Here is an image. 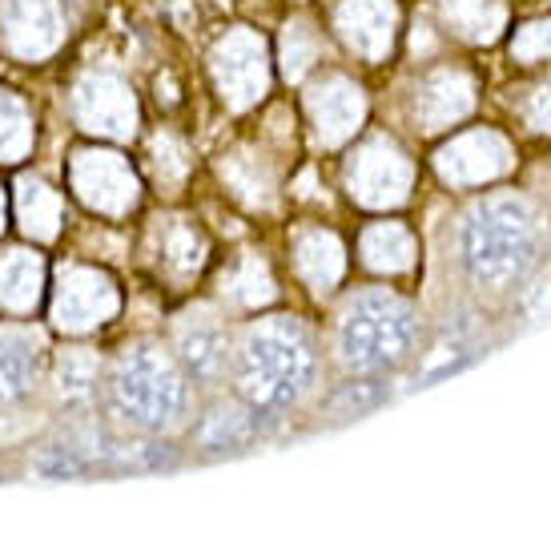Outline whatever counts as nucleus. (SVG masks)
<instances>
[{"label":"nucleus","mask_w":551,"mask_h":556,"mask_svg":"<svg viewBox=\"0 0 551 556\" xmlns=\"http://www.w3.org/2000/svg\"><path fill=\"white\" fill-rule=\"evenodd\" d=\"M447 223V266L459 303L511 306L548 263L551 214L527 190H479Z\"/></svg>","instance_id":"nucleus-1"},{"label":"nucleus","mask_w":551,"mask_h":556,"mask_svg":"<svg viewBox=\"0 0 551 556\" xmlns=\"http://www.w3.org/2000/svg\"><path fill=\"white\" fill-rule=\"evenodd\" d=\"M230 388L270 416H294L322 395V343L315 327L290 311L258 315L234 331Z\"/></svg>","instance_id":"nucleus-2"},{"label":"nucleus","mask_w":551,"mask_h":556,"mask_svg":"<svg viewBox=\"0 0 551 556\" xmlns=\"http://www.w3.org/2000/svg\"><path fill=\"white\" fill-rule=\"evenodd\" d=\"M427 348V315L395 287H359L334 306L326 351L343 376L390 379Z\"/></svg>","instance_id":"nucleus-3"},{"label":"nucleus","mask_w":551,"mask_h":556,"mask_svg":"<svg viewBox=\"0 0 551 556\" xmlns=\"http://www.w3.org/2000/svg\"><path fill=\"white\" fill-rule=\"evenodd\" d=\"M105 416L133 435H174L190 428L197 391L166 343L138 339L105 371Z\"/></svg>","instance_id":"nucleus-4"},{"label":"nucleus","mask_w":551,"mask_h":556,"mask_svg":"<svg viewBox=\"0 0 551 556\" xmlns=\"http://www.w3.org/2000/svg\"><path fill=\"white\" fill-rule=\"evenodd\" d=\"M520 169V146L499 126H459L431 153V174L451 194H479Z\"/></svg>","instance_id":"nucleus-5"},{"label":"nucleus","mask_w":551,"mask_h":556,"mask_svg":"<svg viewBox=\"0 0 551 556\" xmlns=\"http://www.w3.org/2000/svg\"><path fill=\"white\" fill-rule=\"evenodd\" d=\"M414 178H419V166H414L411 150L386 129L367 134L343 162L346 198L374 214L407 206L414 194Z\"/></svg>","instance_id":"nucleus-6"},{"label":"nucleus","mask_w":551,"mask_h":556,"mask_svg":"<svg viewBox=\"0 0 551 556\" xmlns=\"http://www.w3.org/2000/svg\"><path fill=\"white\" fill-rule=\"evenodd\" d=\"M209 81L230 113L258 110L274 85V61L258 28H226L209 49Z\"/></svg>","instance_id":"nucleus-7"},{"label":"nucleus","mask_w":551,"mask_h":556,"mask_svg":"<svg viewBox=\"0 0 551 556\" xmlns=\"http://www.w3.org/2000/svg\"><path fill=\"white\" fill-rule=\"evenodd\" d=\"M475 110H479V77L459 61L427 65L407 93V122L423 138H439V134L467 126Z\"/></svg>","instance_id":"nucleus-8"},{"label":"nucleus","mask_w":551,"mask_h":556,"mask_svg":"<svg viewBox=\"0 0 551 556\" xmlns=\"http://www.w3.org/2000/svg\"><path fill=\"white\" fill-rule=\"evenodd\" d=\"M303 113L310 141H315L318 150H346L367 129L371 98H367L362 81H355L350 73L322 70L306 81Z\"/></svg>","instance_id":"nucleus-9"},{"label":"nucleus","mask_w":551,"mask_h":556,"mask_svg":"<svg viewBox=\"0 0 551 556\" xmlns=\"http://www.w3.org/2000/svg\"><path fill=\"white\" fill-rule=\"evenodd\" d=\"M174 359L181 363L185 379L202 395H218L230 383V363H234V331L221 311L214 306H193L174 323Z\"/></svg>","instance_id":"nucleus-10"},{"label":"nucleus","mask_w":551,"mask_h":556,"mask_svg":"<svg viewBox=\"0 0 551 556\" xmlns=\"http://www.w3.org/2000/svg\"><path fill=\"white\" fill-rule=\"evenodd\" d=\"M121 291L105 270L85 263H65L56 270V287L49 299V319L65 334H93L117 319Z\"/></svg>","instance_id":"nucleus-11"},{"label":"nucleus","mask_w":551,"mask_h":556,"mask_svg":"<svg viewBox=\"0 0 551 556\" xmlns=\"http://www.w3.org/2000/svg\"><path fill=\"white\" fill-rule=\"evenodd\" d=\"M69 190L81 206L105 218H125L141 202V178L129 157L101 146H81L69 157Z\"/></svg>","instance_id":"nucleus-12"},{"label":"nucleus","mask_w":551,"mask_h":556,"mask_svg":"<svg viewBox=\"0 0 551 556\" xmlns=\"http://www.w3.org/2000/svg\"><path fill=\"white\" fill-rule=\"evenodd\" d=\"M73 122L93 138L125 141L138 134V93L117 70H85L69 93Z\"/></svg>","instance_id":"nucleus-13"},{"label":"nucleus","mask_w":551,"mask_h":556,"mask_svg":"<svg viewBox=\"0 0 551 556\" xmlns=\"http://www.w3.org/2000/svg\"><path fill=\"white\" fill-rule=\"evenodd\" d=\"M331 28L362 65H386L402 33L399 0H334Z\"/></svg>","instance_id":"nucleus-14"},{"label":"nucleus","mask_w":551,"mask_h":556,"mask_svg":"<svg viewBox=\"0 0 551 556\" xmlns=\"http://www.w3.org/2000/svg\"><path fill=\"white\" fill-rule=\"evenodd\" d=\"M278 419L282 416L258 412V407H249L238 395L226 400L218 391L206 412L197 416V424H193V447L202 456H238V452H249L262 435H270Z\"/></svg>","instance_id":"nucleus-15"},{"label":"nucleus","mask_w":551,"mask_h":556,"mask_svg":"<svg viewBox=\"0 0 551 556\" xmlns=\"http://www.w3.org/2000/svg\"><path fill=\"white\" fill-rule=\"evenodd\" d=\"M69 21L61 0H4L0 9V49L16 61H44L65 45Z\"/></svg>","instance_id":"nucleus-16"},{"label":"nucleus","mask_w":551,"mask_h":556,"mask_svg":"<svg viewBox=\"0 0 551 556\" xmlns=\"http://www.w3.org/2000/svg\"><path fill=\"white\" fill-rule=\"evenodd\" d=\"M290 266H294V278H298L315 299H331L346 282L350 251H346V242L331 226L298 223L290 230Z\"/></svg>","instance_id":"nucleus-17"},{"label":"nucleus","mask_w":551,"mask_h":556,"mask_svg":"<svg viewBox=\"0 0 551 556\" xmlns=\"http://www.w3.org/2000/svg\"><path fill=\"white\" fill-rule=\"evenodd\" d=\"M218 174L234 202L246 210H274L278 190H282V166L266 146H238V150L221 153Z\"/></svg>","instance_id":"nucleus-18"},{"label":"nucleus","mask_w":551,"mask_h":556,"mask_svg":"<svg viewBox=\"0 0 551 556\" xmlns=\"http://www.w3.org/2000/svg\"><path fill=\"white\" fill-rule=\"evenodd\" d=\"M355 254L374 278H411L419 270V235L402 218H374L359 230Z\"/></svg>","instance_id":"nucleus-19"},{"label":"nucleus","mask_w":551,"mask_h":556,"mask_svg":"<svg viewBox=\"0 0 551 556\" xmlns=\"http://www.w3.org/2000/svg\"><path fill=\"white\" fill-rule=\"evenodd\" d=\"M150 247H153L157 266H162V275H169L174 282H190V278L202 275V266L209 263L206 230L193 223V218H185V214L153 218Z\"/></svg>","instance_id":"nucleus-20"},{"label":"nucleus","mask_w":551,"mask_h":556,"mask_svg":"<svg viewBox=\"0 0 551 556\" xmlns=\"http://www.w3.org/2000/svg\"><path fill=\"white\" fill-rule=\"evenodd\" d=\"M44 367V339L25 323H0V407L33 395Z\"/></svg>","instance_id":"nucleus-21"},{"label":"nucleus","mask_w":551,"mask_h":556,"mask_svg":"<svg viewBox=\"0 0 551 556\" xmlns=\"http://www.w3.org/2000/svg\"><path fill=\"white\" fill-rule=\"evenodd\" d=\"M447 37L463 45H496L511 25L508 0H435Z\"/></svg>","instance_id":"nucleus-22"},{"label":"nucleus","mask_w":551,"mask_h":556,"mask_svg":"<svg viewBox=\"0 0 551 556\" xmlns=\"http://www.w3.org/2000/svg\"><path fill=\"white\" fill-rule=\"evenodd\" d=\"M44 294V258L28 247L0 254V315L28 319Z\"/></svg>","instance_id":"nucleus-23"},{"label":"nucleus","mask_w":551,"mask_h":556,"mask_svg":"<svg viewBox=\"0 0 551 556\" xmlns=\"http://www.w3.org/2000/svg\"><path fill=\"white\" fill-rule=\"evenodd\" d=\"M105 388V363L93 348H65L53 359V395L65 407H93V400Z\"/></svg>","instance_id":"nucleus-24"},{"label":"nucleus","mask_w":551,"mask_h":556,"mask_svg":"<svg viewBox=\"0 0 551 556\" xmlns=\"http://www.w3.org/2000/svg\"><path fill=\"white\" fill-rule=\"evenodd\" d=\"M16 223L37 242H56L65 230V198L44 178L16 181Z\"/></svg>","instance_id":"nucleus-25"},{"label":"nucleus","mask_w":551,"mask_h":556,"mask_svg":"<svg viewBox=\"0 0 551 556\" xmlns=\"http://www.w3.org/2000/svg\"><path fill=\"white\" fill-rule=\"evenodd\" d=\"M326 61V33L306 21V16H294L282 25V41H278V65H282V77L290 85L310 81V73L322 70Z\"/></svg>","instance_id":"nucleus-26"},{"label":"nucleus","mask_w":551,"mask_h":556,"mask_svg":"<svg viewBox=\"0 0 551 556\" xmlns=\"http://www.w3.org/2000/svg\"><path fill=\"white\" fill-rule=\"evenodd\" d=\"M221 299L234 311H262L278 299V282L270 275V263L262 254H242L226 275H221Z\"/></svg>","instance_id":"nucleus-27"},{"label":"nucleus","mask_w":551,"mask_h":556,"mask_svg":"<svg viewBox=\"0 0 551 556\" xmlns=\"http://www.w3.org/2000/svg\"><path fill=\"white\" fill-rule=\"evenodd\" d=\"M37 141V122L25 98L0 89V166H16L33 153Z\"/></svg>","instance_id":"nucleus-28"},{"label":"nucleus","mask_w":551,"mask_h":556,"mask_svg":"<svg viewBox=\"0 0 551 556\" xmlns=\"http://www.w3.org/2000/svg\"><path fill=\"white\" fill-rule=\"evenodd\" d=\"M390 400V388H386V379L379 376H346L338 388L322 400L326 407V416L331 419H355V416H367L374 412L379 404Z\"/></svg>","instance_id":"nucleus-29"},{"label":"nucleus","mask_w":551,"mask_h":556,"mask_svg":"<svg viewBox=\"0 0 551 556\" xmlns=\"http://www.w3.org/2000/svg\"><path fill=\"white\" fill-rule=\"evenodd\" d=\"M150 169L157 186L181 190L185 178L193 174V150L185 146V138H178L174 129H157L150 138Z\"/></svg>","instance_id":"nucleus-30"},{"label":"nucleus","mask_w":551,"mask_h":556,"mask_svg":"<svg viewBox=\"0 0 551 556\" xmlns=\"http://www.w3.org/2000/svg\"><path fill=\"white\" fill-rule=\"evenodd\" d=\"M511 110H515V122H520L524 134H531V138H551V65L539 70L531 81H524L515 89Z\"/></svg>","instance_id":"nucleus-31"},{"label":"nucleus","mask_w":551,"mask_h":556,"mask_svg":"<svg viewBox=\"0 0 551 556\" xmlns=\"http://www.w3.org/2000/svg\"><path fill=\"white\" fill-rule=\"evenodd\" d=\"M508 56L515 70H548L551 65V16H531L511 28Z\"/></svg>","instance_id":"nucleus-32"},{"label":"nucleus","mask_w":551,"mask_h":556,"mask_svg":"<svg viewBox=\"0 0 551 556\" xmlns=\"http://www.w3.org/2000/svg\"><path fill=\"white\" fill-rule=\"evenodd\" d=\"M4 214H9V206H4V190H0V230H4Z\"/></svg>","instance_id":"nucleus-33"},{"label":"nucleus","mask_w":551,"mask_h":556,"mask_svg":"<svg viewBox=\"0 0 551 556\" xmlns=\"http://www.w3.org/2000/svg\"><path fill=\"white\" fill-rule=\"evenodd\" d=\"M548 258H551V230H548Z\"/></svg>","instance_id":"nucleus-34"}]
</instances>
